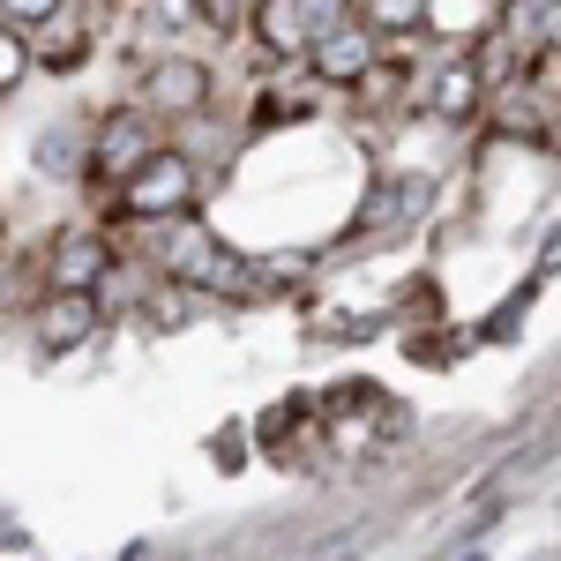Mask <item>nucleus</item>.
I'll list each match as a JSON object with an SVG mask.
<instances>
[{
  "label": "nucleus",
  "mask_w": 561,
  "mask_h": 561,
  "mask_svg": "<svg viewBox=\"0 0 561 561\" xmlns=\"http://www.w3.org/2000/svg\"><path fill=\"white\" fill-rule=\"evenodd\" d=\"M165 270H173L180 285H203V293H225V300H248V293H255L248 262H232L195 217H173V225H165Z\"/></svg>",
  "instance_id": "obj_1"
},
{
  "label": "nucleus",
  "mask_w": 561,
  "mask_h": 561,
  "mask_svg": "<svg viewBox=\"0 0 561 561\" xmlns=\"http://www.w3.org/2000/svg\"><path fill=\"white\" fill-rule=\"evenodd\" d=\"M187 203H195V158H187V150H158V158L121 187V210L142 217V225H173Z\"/></svg>",
  "instance_id": "obj_2"
},
{
  "label": "nucleus",
  "mask_w": 561,
  "mask_h": 561,
  "mask_svg": "<svg viewBox=\"0 0 561 561\" xmlns=\"http://www.w3.org/2000/svg\"><path fill=\"white\" fill-rule=\"evenodd\" d=\"M158 150H165V142H158V128H150V113H113V121L98 128V173L128 187Z\"/></svg>",
  "instance_id": "obj_3"
},
{
  "label": "nucleus",
  "mask_w": 561,
  "mask_h": 561,
  "mask_svg": "<svg viewBox=\"0 0 561 561\" xmlns=\"http://www.w3.org/2000/svg\"><path fill=\"white\" fill-rule=\"evenodd\" d=\"M105 270H113V240H105V232H60L45 277H53V293H90Z\"/></svg>",
  "instance_id": "obj_4"
},
{
  "label": "nucleus",
  "mask_w": 561,
  "mask_h": 561,
  "mask_svg": "<svg viewBox=\"0 0 561 561\" xmlns=\"http://www.w3.org/2000/svg\"><path fill=\"white\" fill-rule=\"evenodd\" d=\"M367 68H375V38H367L352 15L337 23V31H322V38H314V76H322V83L359 90V83H367Z\"/></svg>",
  "instance_id": "obj_5"
},
{
  "label": "nucleus",
  "mask_w": 561,
  "mask_h": 561,
  "mask_svg": "<svg viewBox=\"0 0 561 561\" xmlns=\"http://www.w3.org/2000/svg\"><path fill=\"white\" fill-rule=\"evenodd\" d=\"M142 98H150L158 113H203V105H210V76H203L195 60H158V68L142 76Z\"/></svg>",
  "instance_id": "obj_6"
},
{
  "label": "nucleus",
  "mask_w": 561,
  "mask_h": 561,
  "mask_svg": "<svg viewBox=\"0 0 561 561\" xmlns=\"http://www.w3.org/2000/svg\"><path fill=\"white\" fill-rule=\"evenodd\" d=\"M23 45H31L38 68H76L90 53V31H83V15H60V8H53L38 31H23Z\"/></svg>",
  "instance_id": "obj_7"
},
{
  "label": "nucleus",
  "mask_w": 561,
  "mask_h": 561,
  "mask_svg": "<svg viewBox=\"0 0 561 561\" xmlns=\"http://www.w3.org/2000/svg\"><path fill=\"white\" fill-rule=\"evenodd\" d=\"M90 330H98V300L90 293H53V307H45V345H83Z\"/></svg>",
  "instance_id": "obj_8"
},
{
  "label": "nucleus",
  "mask_w": 561,
  "mask_h": 561,
  "mask_svg": "<svg viewBox=\"0 0 561 561\" xmlns=\"http://www.w3.org/2000/svg\"><path fill=\"white\" fill-rule=\"evenodd\" d=\"M479 98H486V90H479L472 60H457V68H442V76H434V90H427V105L442 113V121H465V113H472Z\"/></svg>",
  "instance_id": "obj_9"
},
{
  "label": "nucleus",
  "mask_w": 561,
  "mask_h": 561,
  "mask_svg": "<svg viewBox=\"0 0 561 561\" xmlns=\"http://www.w3.org/2000/svg\"><path fill=\"white\" fill-rule=\"evenodd\" d=\"M352 23L375 38V31H412V23H427V8H420V0H367V8H352Z\"/></svg>",
  "instance_id": "obj_10"
},
{
  "label": "nucleus",
  "mask_w": 561,
  "mask_h": 561,
  "mask_svg": "<svg viewBox=\"0 0 561 561\" xmlns=\"http://www.w3.org/2000/svg\"><path fill=\"white\" fill-rule=\"evenodd\" d=\"M23 68H31V45H23V31H8V23H0V90L23 83Z\"/></svg>",
  "instance_id": "obj_11"
},
{
  "label": "nucleus",
  "mask_w": 561,
  "mask_h": 561,
  "mask_svg": "<svg viewBox=\"0 0 561 561\" xmlns=\"http://www.w3.org/2000/svg\"><path fill=\"white\" fill-rule=\"evenodd\" d=\"M397 90H404V76L375 60V68H367V83H359V98H367V105H382V98H397Z\"/></svg>",
  "instance_id": "obj_12"
}]
</instances>
